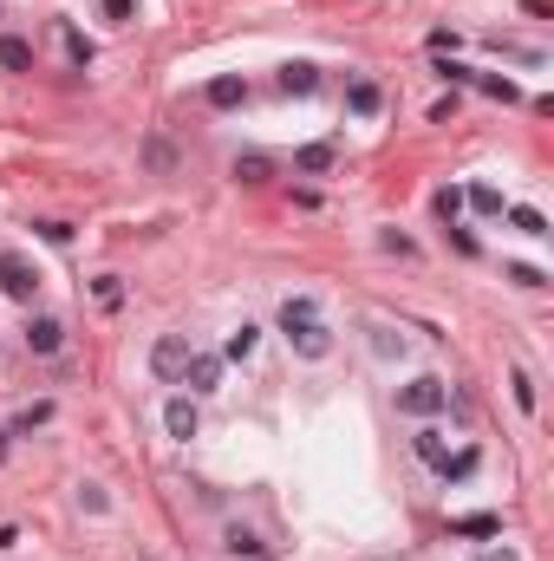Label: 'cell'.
<instances>
[{
	"mask_svg": "<svg viewBox=\"0 0 554 561\" xmlns=\"http://www.w3.org/2000/svg\"><path fill=\"white\" fill-rule=\"evenodd\" d=\"M281 333L294 340V353H300V359H326V353H332V333H326V320H320V307H313L307 294H294V300H281Z\"/></svg>",
	"mask_w": 554,
	"mask_h": 561,
	"instance_id": "6da1fadb",
	"label": "cell"
},
{
	"mask_svg": "<svg viewBox=\"0 0 554 561\" xmlns=\"http://www.w3.org/2000/svg\"><path fill=\"white\" fill-rule=\"evenodd\" d=\"M443 405H450V385H443V379H411V385H398V411H404V418H437Z\"/></svg>",
	"mask_w": 554,
	"mask_h": 561,
	"instance_id": "7a4b0ae2",
	"label": "cell"
},
{
	"mask_svg": "<svg viewBox=\"0 0 554 561\" xmlns=\"http://www.w3.org/2000/svg\"><path fill=\"white\" fill-rule=\"evenodd\" d=\"M0 294L7 300H33L40 294V274H33L26 255H0Z\"/></svg>",
	"mask_w": 554,
	"mask_h": 561,
	"instance_id": "3957f363",
	"label": "cell"
},
{
	"mask_svg": "<svg viewBox=\"0 0 554 561\" xmlns=\"http://www.w3.org/2000/svg\"><path fill=\"white\" fill-rule=\"evenodd\" d=\"M183 366H189V340H183V333H163V340L150 346V372L177 385V379H183Z\"/></svg>",
	"mask_w": 554,
	"mask_h": 561,
	"instance_id": "277c9868",
	"label": "cell"
},
{
	"mask_svg": "<svg viewBox=\"0 0 554 561\" xmlns=\"http://www.w3.org/2000/svg\"><path fill=\"white\" fill-rule=\"evenodd\" d=\"M59 346H66V326L52 320V314H33V320H26V353H40V359H52Z\"/></svg>",
	"mask_w": 554,
	"mask_h": 561,
	"instance_id": "5b68a950",
	"label": "cell"
},
{
	"mask_svg": "<svg viewBox=\"0 0 554 561\" xmlns=\"http://www.w3.org/2000/svg\"><path fill=\"white\" fill-rule=\"evenodd\" d=\"M163 425H170V437H183V444H189V437L203 431V411H196V399H183V391H177V399L163 405Z\"/></svg>",
	"mask_w": 554,
	"mask_h": 561,
	"instance_id": "8992f818",
	"label": "cell"
},
{
	"mask_svg": "<svg viewBox=\"0 0 554 561\" xmlns=\"http://www.w3.org/2000/svg\"><path fill=\"white\" fill-rule=\"evenodd\" d=\"M183 385H189V391H222V359H215V353H189Z\"/></svg>",
	"mask_w": 554,
	"mask_h": 561,
	"instance_id": "52a82bcc",
	"label": "cell"
},
{
	"mask_svg": "<svg viewBox=\"0 0 554 561\" xmlns=\"http://www.w3.org/2000/svg\"><path fill=\"white\" fill-rule=\"evenodd\" d=\"M332 163H340V151H332V144H300V151H294V170H300V177H326Z\"/></svg>",
	"mask_w": 554,
	"mask_h": 561,
	"instance_id": "ba28073f",
	"label": "cell"
},
{
	"mask_svg": "<svg viewBox=\"0 0 554 561\" xmlns=\"http://www.w3.org/2000/svg\"><path fill=\"white\" fill-rule=\"evenodd\" d=\"M281 92H287V98H307V92H320V72H313L307 60H287V66H281Z\"/></svg>",
	"mask_w": 554,
	"mask_h": 561,
	"instance_id": "9c48e42d",
	"label": "cell"
},
{
	"mask_svg": "<svg viewBox=\"0 0 554 561\" xmlns=\"http://www.w3.org/2000/svg\"><path fill=\"white\" fill-rule=\"evenodd\" d=\"M209 105H215V111H235V105H248V78H235V72L209 78Z\"/></svg>",
	"mask_w": 554,
	"mask_h": 561,
	"instance_id": "30bf717a",
	"label": "cell"
},
{
	"mask_svg": "<svg viewBox=\"0 0 554 561\" xmlns=\"http://www.w3.org/2000/svg\"><path fill=\"white\" fill-rule=\"evenodd\" d=\"M378 105H385V92L372 86V78H352V86H346V111H352V118H372Z\"/></svg>",
	"mask_w": 554,
	"mask_h": 561,
	"instance_id": "8fae6325",
	"label": "cell"
},
{
	"mask_svg": "<svg viewBox=\"0 0 554 561\" xmlns=\"http://www.w3.org/2000/svg\"><path fill=\"white\" fill-rule=\"evenodd\" d=\"M0 66H7V72H33V40L0 33Z\"/></svg>",
	"mask_w": 554,
	"mask_h": 561,
	"instance_id": "7c38bea8",
	"label": "cell"
},
{
	"mask_svg": "<svg viewBox=\"0 0 554 561\" xmlns=\"http://www.w3.org/2000/svg\"><path fill=\"white\" fill-rule=\"evenodd\" d=\"M268 177H274V163H268L261 151H248V157H235V183H241V189H261Z\"/></svg>",
	"mask_w": 554,
	"mask_h": 561,
	"instance_id": "4fadbf2b",
	"label": "cell"
},
{
	"mask_svg": "<svg viewBox=\"0 0 554 561\" xmlns=\"http://www.w3.org/2000/svg\"><path fill=\"white\" fill-rule=\"evenodd\" d=\"M222 548H229V555H241V561H261V555H268V542L255 536V529H241V522L229 529V536H222Z\"/></svg>",
	"mask_w": 554,
	"mask_h": 561,
	"instance_id": "5bb4252c",
	"label": "cell"
},
{
	"mask_svg": "<svg viewBox=\"0 0 554 561\" xmlns=\"http://www.w3.org/2000/svg\"><path fill=\"white\" fill-rule=\"evenodd\" d=\"M463 209H477V216H503L509 203H503V189H489V183H469V189H463Z\"/></svg>",
	"mask_w": 554,
	"mask_h": 561,
	"instance_id": "9a60e30c",
	"label": "cell"
},
{
	"mask_svg": "<svg viewBox=\"0 0 554 561\" xmlns=\"http://www.w3.org/2000/svg\"><path fill=\"white\" fill-rule=\"evenodd\" d=\"M477 464H483V451H457V457L437 464V476H443V483H469V476H477Z\"/></svg>",
	"mask_w": 554,
	"mask_h": 561,
	"instance_id": "2e32d148",
	"label": "cell"
},
{
	"mask_svg": "<svg viewBox=\"0 0 554 561\" xmlns=\"http://www.w3.org/2000/svg\"><path fill=\"white\" fill-rule=\"evenodd\" d=\"M255 346H261V326H255V320H241V326L229 333V340H222V353H229V359H248Z\"/></svg>",
	"mask_w": 554,
	"mask_h": 561,
	"instance_id": "e0dca14e",
	"label": "cell"
},
{
	"mask_svg": "<svg viewBox=\"0 0 554 561\" xmlns=\"http://www.w3.org/2000/svg\"><path fill=\"white\" fill-rule=\"evenodd\" d=\"M450 536H503L495 516H450Z\"/></svg>",
	"mask_w": 554,
	"mask_h": 561,
	"instance_id": "ac0fdd59",
	"label": "cell"
},
{
	"mask_svg": "<svg viewBox=\"0 0 554 561\" xmlns=\"http://www.w3.org/2000/svg\"><path fill=\"white\" fill-rule=\"evenodd\" d=\"M411 444H418V457H424L431 470H437L443 457H450V451H443V431H437V425H424V431H418V437H411Z\"/></svg>",
	"mask_w": 554,
	"mask_h": 561,
	"instance_id": "d6986e66",
	"label": "cell"
},
{
	"mask_svg": "<svg viewBox=\"0 0 554 561\" xmlns=\"http://www.w3.org/2000/svg\"><path fill=\"white\" fill-rule=\"evenodd\" d=\"M509 222H515L522 235H548V216H541V209H529V203H515V209H509Z\"/></svg>",
	"mask_w": 554,
	"mask_h": 561,
	"instance_id": "ffe728a7",
	"label": "cell"
},
{
	"mask_svg": "<svg viewBox=\"0 0 554 561\" xmlns=\"http://www.w3.org/2000/svg\"><path fill=\"white\" fill-rule=\"evenodd\" d=\"M92 300H98V307H118V300H124V280H118V274H98V280H92Z\"/></svg>",
	"mask_w": 554,
	"mask_h": 561,
	"instance_id": "44dd1931",
	"label": "cell"
},
{
	"mask_svg": "<svg viewBox=\"0 0 554 561\" xmlns=\"http://www.w3.org/2000/svg\"><path fill=\"white\" fill-rule=\"evenodd\" d=\"M477 86H483L489 98H503V105H515V98H522V92H515V78H495V72H483Z\"/></svg>",
	"mask_w": 554,
	"mask_h": 561,
	"instance_id": "7402d4cb",
	"label": "cell"
},
{
	"mask_svg": "<svg viewBox=\"0 0 554 561\" xmlns=\"http://www.w3.org/2000/svg\"><path fill=\"white\" fill-rule=\"evenodd\" d=\"M33 229H40V242H52V248H59V242H72V222H59V216L33 222Z\"/></svg>",
	"mask_w": 554,
	"mask_h": 561,
	"instance_id": "603a6c76",
	"label": "cell"
},
{
	"mask_svg": "<svg viewBox=\"0 0 554 561\" xmlns=\"http://www.w3.org/2000/svg\"><path fill=\"white\" fill-rule=\"evenodd\" d=\"M59 40H66V52H72L78 66H92V40H86V33H72V26H59Z\"/></svg>",
	"mask_w": 554,
	"mask_h": 561,
	"instance_id": "cb8c5ba5",
	"label": "cell"
},
{
	"mask_svg": "<svg viewBox=\"0 0 554 561\" xmlns=\"http://www.w3.org/2000/svg\"><path fill=\"white\" fill-rule=\"evenodd\" d=\"M437 216H443V222H457V216H463V189L443 183V189H437Z\"/></svg>",
	"mask_w": 554,
	"mask_h": 561,
	"instance_id": "d4e9b609",
	"label": "cell"
},
{
	"mask_svg": "<svg viewBox=\"0 0 554 561\" xmlns=\"http://www.w3.org/2000/svg\"><path fill=\"white\" fill-rule=\"evenodd\" d=\"M509 280H515V288H548V274L529 268V262H509Z\"/></svg>",
	"mask_w": 554,
	"mask_h": 561,
	"instance_id": "484cf974",
	"label": "cell"
},
{
	"mask_svg": "<svg viewBox=\"0 0 554 561\" xmlns=\"http://www.w3.org/2000/svg\"><path fill=\"white\" fill-rule=\"evenodd\" d=\"M46 418H52V405H46V399H40V405H26V411L14 418V437H20V431H33V425H46Z\"/></svg>",
	"mask_w": 554,
	"mask_h": 561,
	"instance_id": "4316f807",
	"label": "cell"
},
{
	"mask_svg": "<svg viewBox=\"0 0 554 561\" xmlns=\"http://www.w3.org/2000/svg\"><path fill=\"white\" fill-rule=\"evenodd\" d=\"M104 20L111 26H131L137 20V0H104Z\"/></svg>",
	"mask_w": 554,
	"mask_h": 561,
	"instance_id": "83f0119b",
	"label": "cell"
},
{
	"mask_svg": "<svg viewBox=\"0 0 554 561\" xmlns=\"http://www.w3.org/2000/svg\"><path fill=\"white\" fill-rule=\"evenodd\" d=\"M509 385H515V405H522V411H535V379H529V372H515Z\"/></svg>",
	"mask_w": 554,
	"mask_h": 561,
	"instance_id": "f1b7e54d",
	"label": "cell"
},
{
	"mask_svg": "<svg viewBox=\"0 0 554 561\" xmlns=\"http://www.w3.org/2000/svg\"><path fill=\"white\" fill-rule=\"evenodd\" d=\"M378 242H385V248H392V255H418V242H411V235H398V229H385Z\"/></svg>",
	"mask_w": 554,
	"mask_h": 561,
	"instance_id": "f546056e",
	"label": "cell"
},
{
	"mask_svg": "<svg viewBox=\"0 0 554 561\" xmlns=\"http://www.w3.org/2000/svg\"><path fill=\"white\" fill-rule=\"evenodd\" d=\"M450 118H457V92H450V98H437V105H431V124H450Z\"/></svg>",
	"mask_w": 554,
	"mask_h": 561,
	"instance_id": "4dcf8cb0",
	"label": "cell"
},
{
	"mask_svg": "<svg viewBox=\"0 0 554 561\" xmlns=\"http://www.w3.org/2000/svg\"><path fill=\"white\" fill-rule=\"evenodd\" d=\"M483 561H522V555H515V548H489Z\"/></svg>",
	"mask_w": 554,
	"mask_h": 561,
	"instance_id": "1f68e13d",
	"label": "cell"
},
{
	"mask_svg": "<svg viewBox=\"0 0 554 561\" xmlns=\"http://www.w3.org/2000/svg\"><path fill=\"white\" fill-rule=\"evenodd\" d=\"M7 437H14V431H0V464H7Z\"/></svg>",
	"mask_w": 554,
	"mask_h": 561,
	"instance_id": "d6a6232c",
	"label": "cell"
}]
</instances>
